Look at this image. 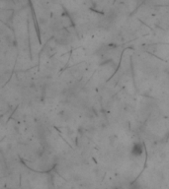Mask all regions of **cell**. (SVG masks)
I'll list each match as a JSON object with an SVG mask.
<instances>
[{
  "label": "cell",
  "mask_w": 169,
  "mask_h": 189,
  "mask_svg": "<svg viewBox=\"0 0 169 189\" xmlns=\"http://www.w3.org/2000/svg\"><path fill=\"white\" fill-rule=\"evenodd\" d=\"M141 152H143V148H141L140 145H136V146H134V150H133V153L139 156Z\"/></svg>",
  "instance_id": "6da1fadb"
}]
</instances>
